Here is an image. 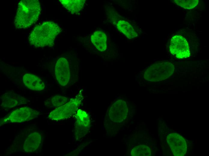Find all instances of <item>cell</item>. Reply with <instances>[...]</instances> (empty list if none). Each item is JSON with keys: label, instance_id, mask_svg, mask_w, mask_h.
<instances>
[{"label": "cell", "instance_id": "cell-1", "mask_svg": "<svg viewBox=\"0 0 209 156\" xmlns=\"http://www.w3.org/2000/svg\"><path fill=\"white\" fill-rule=\"evenodd\" d=\"M58 24L46 21L35 26L29 37L30 44L36 47H51L56 37L61 31Z\"/></svg>", "mask_w": 209, "mask_h": 156}, {"label": "cell", "instance_id": "cell-2", "mask_svg": "<svg viewBox=\"0 0 209 156\" xmlns=\"http://www.w3.org/2000/svg\"><path fill=\"white\" fill-rule=\"evenodd\" d=\"M41 11L38 0H22L19 3L14 24L18 29H25L36 22Z\"/></svg>", "mask_w": 209, "mask_h": 156}, {"label": "cell", "instance_id": "cell-3", "mask_svg": "<svg viewBox=\"0 0 209 156\" xmlns=\"http://www.w3.org/2000/svg\"><path fill=\"white\" fill-rule=\"evenodd\" d=\"M77 71L73 70L66 58H59L55 68V75L57 82L61 86H65L74 83L77 79Z\"/></svg>", "mask_w": 209, "mask_h": 156}, {"label": "cell", "instance_id": "cell-4", "mask_svg": "<svg viewBox=\"0 0 209 156\" xmlns=\"http://www.w3.org/2000/svg\"><path fill=\"white\" fill-rule=\"evenodd\" d=\"M174 69V64L170 62H157L146 69L143 75L144 78L150 82L162 81L170 77L173 74Z\"/></svg>", "mask_w": 209, "mask_h": 156}, {"label": "cell", "instance_id": "cell-5", "mask_svg": "<svg viewBox=\"0 0 209 156\" xmlns=\"http://www.w3.org/2000/svg\"><path fill=\"white\" fill-rule=\"evenodd\" d=\"M82 99V93L80 92L64 104L52 111L48 118L52 120L59 121L70 117L78 110Z\"/></svg>", "mask_w": 209, "mask_h": 156}, {"label": "cell", "instance_id": "cell-6", "mask_svg": "<svg viewBox=\"0 0 209 156\" xmlns=\"http://www.w3.org/2000/svg\"><path fill=\"white\" fill-rule=\"evenodd\" d=\"M169 48L171 53L177 58H185L190 56L188 43L186 39L180 35H176L172 38Z\"/></svg>", "mask_w": 209, "mask_h": 156}, {"label": "cell", "instance_id": "cell-7", "mask_svg": "<svg viewBox=\"0 0 209 156\" xmlns=\"http://www.w3.org/2000/svg\"><path fill=\"white\" fill-rule=\"evenodd\" d=\"M39 112L29 107H23L13 111L6 118V122L21 123L29 121L37 118Z\"/></svg>", "mask_w": 209, "mask_h": 156}, {"label": "cell", "instance_id": "cell-8", "mask_svg": "<svg viewBox=\"0 0 209 156\" xmlns=\"http://www.w3.org/2000/svg\"><path fill=\"white\" fill-rule=\"evenodd\" d=\"M167 141L174 156H183L186 154L187 143L181 136L176 133H170L167 137Z\"/></svg>", "mask_w": 209, "mask_h": 156}, {"label": "cell", "instance_id": "cell-9", "mask_svg": "<svg viewBox=\"0 0 209 156\" xmlns=\"http://www.w3.org/2000/svg\"><path fill=\"white\" fill-rule=\"evenodd\" d=\"M76 116L75 136L76 138L79 139L87 134L90 126V121L88 114L81 109L77 110Z\"/></svg>", "mask_w": 209, "mask_h": 156}, {"label": "cell", "instance_id": "cell-10", "mask_svg": "<svg viewBox=\"0 0 209 156\" xmlns=\"http://www.w3.org/2000/svg\"><path fill=\"white\" fill-rule=\"evenodd\" d=\"M1 106L4 108H11L29 102L26 98L12 92H7L0 98Z\"/></svg>", "mask_w": 209, "mask_h": 156}, {"label": "cell", "instance_id": "cell-11", "mask_svg": "<svg viewBox=\"0 0 209 156\" xmlns=\"http://www.w3.org/2000/svg\"><path fill=\"white\" fill-rule=\"evenodd\" d=\"M128 108L126 102L119 100L114 102L110 107L108 115L110 119L114 122L120 121V117L126 116Z\"/></svg>", "mask_w": 209, "mask_h": 156}, {"label": "cell", "instance_id": "cell-12", "mask_svg": "<svg viewBox=\"0 0 209 156\" xmlns=\"http://www.w3.org/2000/svg\"><path fill=\"white\" fill-rule=\"evenodd\" d=\"M23 80L25 86L34 91H40L45 87L44 82L39 76L31 73H26L23 76Z\"/></svg>", "mask_w": 209, "mask_h": 156}, {"label": "cell", "instance_id": "cell-13", "mask_svg": "<svg viewBox=\"0 0 209 156\" xmlns=\"http://www.w3.org/2000/svg\"><path fill=\"white\" fill-rule=\"evenodd\" d=\"M42 140V136L39 133L35 132L30 134L24 141L23 150L26 152H33L39 147Z\"/></svg>", "mask_w": 209, "mask_h": 156}, {"label": "cell", "instance_id": "cell-14", "mask_svg": "<svg viewBox=\"0 0 209 156\" xmlns=\"http://www.w3.org/2000/svg\"><path fill=\"white\" fill-rule=\"evenodd\" d=\"M92 44L99 51H105L107 47V37L103 31L98 30L95 31L91 36Z\"/></svg>", "mask_w": 209, "mask_h": 156}, {"label": "cell", "instance_id": "cell-15", "mask_svg": "<svg viewBox=\"0 0 209 156\" xmlns=\"http://www.w3.org/2000/svg\"><path fill=\"white\" fill-rule=\"evenodd\" d=\"M117 27L120 32L129 39L134 38L137 35V33L132 26L126 21L121 20L118 21Z\"/></svg>", "mask_w": 209, "mask_h": 156}, {"label": "cell", "instance_id": "cell-16", "mask_svg": "<svg viewBox=\"0 0 209 156\" xmlns=\"http://www.w3.org/2000/svg\"><path fill=\"white\" fill-rule=\"evenodd\" d=\"M64 8L72 14L79 12L83 8L85 0H60Z\"/></svg>", "mask_w": 209, "mask_h": 156}, {"label": "cell", "instance_id": "cell-17", "mask_svg": "<svg viewBox=\"0 0 209 156\" xmlns=\"http://www.w3.org/2000/svg\"><path fill=\"white\" fill-rule=\"evenodd\" d=\"M68 100V98L65 96L59 95H53L46 100L44 104L46 106L56 108L64 104Z\"/></svg>", "mask_w": 209, "mask_h": 156}, {"label": "cell", "instance_id": "cell-18", "mask_svg": "<svg viewBox=\"0 0 209 156\" xmlns=\"http://www.w3.org/2000/svg\"><path fill=\"white\" fill-rule=\"evenodd\" d=\"M174 1L177 5L186 9L194 8L198 2V0H175Z\"/></svg>", "mask_w": 209, "mask_h": 156}, {"label": "cell", "instance_id": "cell-19", "mask_svg": "<svg viewBox=\"0 0 209 156\" xmlns=\"http://www.w3.org/2000/svg\"><path fill=\"white\" fill-rule=\"evenodd\" d=\"M136 156H150L151 151L147 146L140 145L136 147Z\"/></svg>", "mask_w": 209, "mask_h": 156}]
</instances>
